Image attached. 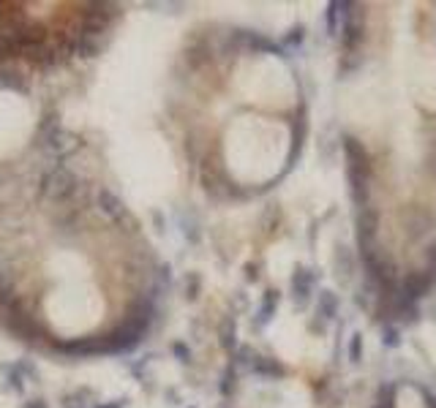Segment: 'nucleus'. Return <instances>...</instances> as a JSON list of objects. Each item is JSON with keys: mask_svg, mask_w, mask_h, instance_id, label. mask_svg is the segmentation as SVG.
<instances>
[{"mask_svg": "<svg viewBox=\"0 0 436 408\" xmlns=\"http://www.w3.org/2000/svg\"><path fill=\"white\" fill-rule=\"evenodd\" d=\"M41 194L49 202L63 204V202H68V199H74L79 194V177L66 167L49 169L44 174V180H41Z\"/></svg>", "mask_w": 436, "mask_h": 408, "instance_id": "2", "label": "nucleus"}, {"mask_svg": "<svg viewBox=\"0 0 436 408\" xmlns=\"http://www.w3.org/2000/svg\"><path fill=\"white\" fill-rule=\"evenodd\" d=\"M98 207L107 212L109 218L118 224V226L123 229V231H128V234H134V231H140V221L131 215V210L123 204V199L120 197H115L112 191H107V188H101L98 191Z\"/></svg>", "mask_w": 436, "mask_h": 408, "instance_id": "4", "label": "nucleus"}, {"mask_svg": "<svg viewBox=\"0 0 436 408\" xmlns=\"http://www.w3.org/2000/svg\"><path fill=\"white\" fill-rule=\"evenodd\" d=\"M175 354H177V357H183V360H186V357H188L186 346H180V343H177V346H175Z\"/></svg>", "mask_w": 436, "mask_h": 408, "instance_id": "8", "label": "nucleus"}, {"mask_svg": "<svg viewBox=\"0 0 436 408\" xmlns=\"http://www.w3.org/2000/svg\"><path fill=\"white\" fill-rule=\"evenodd\" d=\"M125 406V400H112V403H98V406L93 408H123Z\"/></svg>", "mask_w": 436, "mask_h": 408, "instance_id": "7", "label": "nucleus"}, {"mask_svg": "<svg viewBox=\"0 0 436 408\" xmlns=\"http://www.w3.org/2000/svg\"><path fill=\"white\" fill-rule=\"evenodd\" d=\"M25 408H49V406L41 400V397H33V400H28V403H25Z\"/></svg>", "mask_w": 436, "mask_h": 408, "instance_id": "6", "label": "nucleus"}, {"mask_svg": "<svg viewBox=\"0 0 436 408\" xmlns=\"http://www.w3.org/2000/svg\"><path fill=\"white\" fill-rule=\"evenodd\" d=\"M0 88H9V90H19L25 93V82H22V74L11 68V63H3L0 61Z\"/></svg>", "mask_w": 436, "mask_h": 408, "instance_id": "5", "label": "nucleus"}, {"mask_svg": "<svg viewBox=\"0 0 436 408\" xmlns=\"http://www.w3.org/2000/svg\"><path fill=\"white\" fill-rule=\"evenodd\" d=\"M55 351L68 354V357H107V354H112L107 335H88V338H79V340H61V343H55Z\"/></svg>", "mask_w": 436, "mask_h": 408, "instance_id": "3", "label": "nucleus"}, {"mask_svg": "<svg viewBox=\"0 0 436 408\" xmlns=\"http://www.w3.org/2000/svg\"><path fill=\"white\" fill-rule=\"evenodd\" d=\"M3 6H6V3H0V11H3Z\"/></svg>", "mask_w": 436, "mask_h": 408, "instance_id": "9", "label": "nucleus"}, {"mask_svg": "<svg viewBox=\"0 0 436 408\" xmlns=\"http://www.w3.org/2000/svg\"><path fill=\"white\" fill-rule=\"evenodd\" d=\"M120 16V6L115 3H88L85 14L79 19V46L77 52L82 58H95L101 55V49L109 41V31L115 25V19Z\"/></svg>", "mask_w": 436, "mask_h": 408, "instance_id": "1", "label": "nucleus"}]
</instances>
